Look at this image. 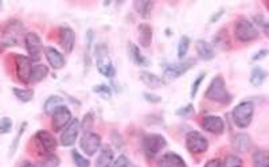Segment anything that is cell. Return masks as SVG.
<instances>
[{
	"label": "cell",
	"instance_id": "7c38bea8",
	"mask_svg": "<svg viewBox=\"0 0 269 167\" xmlns=\"http://www.w3.org/2000/svg\"><path fill=\"white\" fill-rule=\"evenodd\" d=\"M32 64L29 57L25 56H18L16 57V74L19 81L23 84H30V77H31V69H32Z\"/></svg>",
	"mask_w": 269,
	"mask_h": 167
},
{
	"label": "cell",
	"instance_id": "9c48e42d",
	"mask_svg": "<svg viewBox=\"0 0 269 167\" xmlns=\"http://www.w3.org/2000/svg\"><path fill=\"white\" fill-rule=\"evenodd\" d=\"M73 120V116H71V112L69 111V108H66V105L58 108L53 115H51V126H53V130L56 132H60L62 130H65L69 124Z\"/></svg>",
	"mask_w": 269,
	"mask_h": 167
},
{
	"label": "cell",
	"instance_id": "836d02e7",
	"mask_svg": "<svg viewBox=\"0 0 269 167\" xmlns=\"http://www.w3.org/2000/svg\"><path fill=\"white\" fill-rule=\"evenodd\" d=\"M71 157H73V161H74L77 167H90V162L85 157H82L81 154L76 151V150L71 151Z\"/></svg>",
	"mask_w": 269,
	"mask_h": 167
},
{
	"label": "cell",
	"instance_id": "d590c367",
	"mask_svg": "<svg viewBox=\"0 0 269 167\" xmlns=\"http://www.w3.org/2000/svg\"><path fill=\"white\" fill-rule=\"evenodd\" d=\"M12 128V122H11L10 117H3L0 120V135H4V134H8Z\"/></svg>",
	"mask_w": 269,
	"mask_h": 167
},
{
	"label": "cell",
	"instance_id": "e0dca14e",
	"mask_svg": "<svg viewBox=\"0 0 269 167\" xmlns=\"http://www.w3.org/2000/svg\"><path fill=\"white\" fill-rule=\"evenodd\" d=\"M60 43L66 54H70L74 47V33L70 27H61L60 29Z\"/></svg>",
	"mask_w": 269,
	"mask_h": 167
},
{
	"label": "cell",
	"instance_id": "4dcf8cb0",
	"mask_svg": "<svg viewBox=\"0 0 269 167\" xmlns=\"http://www.w3.org/2000/svg\"><path fill=\"white\" fill-rule=\"evenodd\" d=\"M188 47H190V38L188 36H182L178 45V57L179 60H183L187 54Z\"/></svg>",
	"mask_w": 269,
	"mask_h": 167
},
{
	"label": "cell",
	"instance_id": "8fae6325",
	"mask_svg": "<svg viewBox=\"0 0 269 167\" xmlns=\"http://www.w3.org/2000/svg\"><path fill=\"white\" fill-rule=\"evenodd\" d=\"M80 146H81L82 151L85 152L87 155L91 157L94 155L100 147H101V136L97 135L94 132H88V134H84L80 140Z\"/></svg>",
	"mask_w": 269,
	"mask_h": 167
},
{
	"label": "cell",
	"instance_id": "b9f144b4",
	"mask_svg": "<svg viewBox=\"0 0 269 167\" xmlns=\"http://www.w3.org/2000/svg\"><path fill=\"white\" fill-rule=\"evenodd\" d=\"M254 21H259V22H256V23L261 26V27L264 29V31L268 30V22H267V19H265V18H263L261 15H256L254 16Z\"/></svg>",
	"mask_w": 269,
	"mask_h": 167
},
{
	"label": "cell",
	"instance_id": "9a60e30c",
	"mask_svg": "<svg viewBox=\"0 0 269 167\" xmlns=\"http://www.w3.org/2000/svg\"><path fill=\"white\" fill-rule=\"evenodd\" d=\"M193 60H188V61L179 62V64H171L164 67V76H167L168 78H179L183 76L186 71L193 66Z\"/></svg>",
	"mask_w": 269,
	"mask_h": 167
},
{
	"label": "cell",
	"instance_id": "ab89813d",
	"mask_svg": "<svg viewBox=\"0 0 269 167\" xmlns=\"http://www.w3.org/2000/svg\"><path fill=\"white\" fill-rule=\"evenodd\" d=\"M128 166H129V161H128V158L124 157V155H120L117 159H115L112 165V167H128Z\"/></svg>",
	"mask_w": 269,
	"mask_h": 167
},
{
	"label": "cell",
	"instance_id": "ba28073f",
	"mask_svg": "<svg viewBox=\"0 0 269 167\" xmlns=\"http://www.w3.org/2000/svg\"><path fill=\"white\" fill-rule=\"evenodd\" d=\"M186 148L191 154H197V155L203 154V152L208 151L209 148L208 139L203 136L201 132H188L187 136H186Z\"/></svg>",
	"mask_w": 269,
	"mask_h": 167
},
{
	"label": "cell",
	"instance_id": "52a82bcc",
	"mask_svg": "<svg viewBox=\"0 0 269 167\" xmlns=\"http://www.w3.org/2000/svg\"><path fill=\"white\" fill-rule=\"evenodd\" d=\"M23 31L25 27L19 21L10 22L3 33V43L5 46H16L23 39Z\"/></svg>",
	"mask_w": 269,
	"mask_h": 167
},
{
	"label": "cell",
	"instance_id": "74e56055",
	"mask_svg": "<svg viewBox=\"0 0 269 167\" xmlns=\"http://www.w3.org/2000/svg\"><path fill=\"white\" fill-rule=\"evenodd\" d=\"M205 76H206L205 73H201V74H199L198 78H197V80L194 81L193 86H191V97H193V99L195 96H197V93H198V89H199V85L202 84V81H203V78H205Z\"/></svg>",
	"mask_w": 269,
	"mask_h": 167
},
{
	"label": "cell",
	"instance_id": "ffe728a7",
	"mask_svg": "<svg viewBox=\"0 0 269 167\" xmlns=\"http://www.w3.org/2000/svg\"><path fill=\"white\" fill-rule=\"evenodd\" d=\"M113 161H115V154L112 148L109 146L102 147L101 152L96 161V167H112Z\"/></svg>",
	"mask_w": 269,
	"mask_h": 167
},
{
	"label": "cell",
	"instance_id": "4fadbf2b",
	"mask_svg": "<svg viewBox=\"0 0 269 167\" xmlns=\"http://www.w3.org/2000/svg\"><path fill=\"white\" fill-rule=\"evenodd\" d=\"M80 134V122L77 119H73L69 126L65 128V131L61 135V144L63 147H70L76 143L77 137Z\"/></svg>",
	"mask_w": 269,
	"mask_h": 167
},
{
	"label": "cell",
	"instance_id": "8d00e7d4",
	"mask_svg": "<svg viewBox=\"0 0 269 167\" xmlns=\"http://www.w3.org/2000/svg\"><path fill=\"white\" fill-rule=\"evenodd\" d=\"M93 91L96 92V93H98V95H101V96H104V99H109V97L112 96V93H111V89L108 88L107 85H97L93 88Z\"/></svg>",
	"mask_w": 269,
	"mask_h": 167
},
{
	"label": "cell",
	"instance_id": "e575fe53",
	"mask_svg": "<svg viewBox=\"0 0 269 167\" xmlns=\"http://www.w3.org/2000/svg\"><path fill=\"white\" fill-rule=\"evenodd\" d=\"M222 167H244V163H242V159L237 155H229L225 159Z\"/></svg>",
	"mask_w": 269,
	"mask_h": 167
},
{
	"label": "cell",
	"instance_id": "cb8c5ba5",
	"mask_svg": "<svg viewBox=\"0 0 269 167\" xmlns=\"http://www.w3.org/2000/svg\"><path fill=\"white\" fill-rule=\"evenodd\" d=\"M133 7L142 18H148L151 14V10H152L153 3L151 0H136L133 3Z\"/></svg>",
	"mask_w": 269,
	"mask_h": 167
},
{
	"label": "cell",
	"instance_id": "7402d4cb",
	"mask_svg": "<svg viewBox=\"0 0 269 167\" xmlns=\"http://www.w3.org/2000/svg\"><path fill=\"white\" fill-rule=\"evenodd\" d=\"M139 42L143 47H148L152 42V27L147 23L139 26Z\"/></svg>",
	"mask_w": 269,
	"mask_h": 167
},
{
	"label": "cell",
	"instance_id": "f35d334b",
	"mask_svg": "<svg viewBox=\"0 0 269 167\" xmlns=\"http://www.w3.org/2000/svg\"><path fill=\"white\" fill-rule=\"evenodd\" d=\"M91 42H93V31H88V49L87 54H85V61L88 62V65L90 64V49H91Z\"/></svg>",
	"mask_w": 269,
	"mask_h": 167
},
{
	"label": "cell",
	"instance_id": "f546056e",
	"mask_svg": "<svg viewBox=\"0 0 269 167\" xmlns=\"http://www.w3.org/2000/svg\"><path fill=\"white\" fill-rule=\"evenodd\" d=\"M60 166V159L54 155V154H51V155H47V157H43L41 162L38 163V166L36 167H58Z\"/></svg>",
	"mask_w": 269,
	"mask_h": 167
},
{
	"label": "cell",
	"instance_id": "7dc6e473",
	"mask_svg": "<svg viewBox=\"0 0 269 167\" xmlns=\"http://www.w3.org/2000/svg\"><path fill=\"white\" fill-rule=\"evenodd\" d=\"M3 49H4V47H3V45H0V53L3 51Z\"/></svg>",
	"mask_w": 269,
	"mask_h": 167
},
{
	"label": "cell",
	"instance_id": "4316f807",
	"mask_svg": "<svg viewBox=\"0 0 269 167\" xmlns=\"http://www.w3.org/2000/svg\"><path fill=\"white\" fill-rule=\"evenodd\" d=\"M267 76H268V73L263 69V67H254L252 73H250V84L253 86H260L264 84V81L267 80Z\"/></svg>",
	"mask_w": 269,
	"mask_h": 167
},
{
	"label": "cell",
	"instance_id": "484cf974",
	"mask_svg": "<svg viewBox=\"0 0 269 167\" xmlns=\"http://www.w3.org/2000/svg\"><path fill=\"white\" fill-rule=\"evenodd\" d=\"M129 56L132 58V61L139 66H148V60L140 53V49L136 45H133L129 42Z\"/></svg>",
	"mask_w": 269,
	"mask_h": 167
},
{
	"label": "cell",
	"instance_id": "ee69618b",
	"mask_svg": "<svg viewBox=\"0 0 269 167\" xmlns=\"http://www.w3.org/2000/svg\"><path fill=\"white\" fill-rule=\"evenodd\" d=\"M205 167H222V162L219 159H211L205 165Z\"/></svg>",
	"mask_w": 269,
	"mask_h": 167
},
{
	"label": "cell",
	"instance_id": "83f0119b",
	"mask_svg": "<svg viewBox=\"0 0 269 167\" xmlns=\"http://www.w3.org/2000/svg\"><path fill=\"white\" fill-rule=\"evenodd\" d=\"M254 167H268V154L265 150H257L253 154Z\"/></svg>",
	"mask_w": 269,
	"mask_h": 167
},
{
	"label": "cell",
	"instance_id": "5bb4252c",
	"mask_svg": "<svg viewBox=\"0 0 269 167\" xmlns=\"http://www.w3.org/2000/svg\"><path fill=\"white\" fill-rule=\"evenodd\" d=\"M202 128L214 135H221L225 132V123L219 116L209 115V116L203 117Z\"/></svg>",
	"mask_w": 269,
	"mask_h": 167
},
{
	"label": "cell",
	"instance_id": "7bdbcfd3",
	"mask_svg": "<svg viewBox=\"0 0 269 167\" xmlns=\"http://www.w3.org/2000/svg\"><path fill=\"white\" fill-rule=\"evenodd\" d=\"M144 99H146L147 101H151V102H160V101H162V97L156 96V95H151V93H144Z\"/></svg>",
	"mask_w": 269,
	"mask_h": 167
},
{
	"label": "cell",
	"instance_id": "7a4b0ae2",
	"mask_svg": "<svg viewBox=\"0 0 269 167\" xmlns=\"http://www.w3.org/2000/svg\"><path fill=\"white\" fill-rule=\"evenodd\" d=\"M254 113V105L252 101H242L232 112L233 122L239 128H248L252 123Z\"/></svg>",
	"mask_w": 269,
	"mask_h": 167
},
{
	"label": "cell",
	"instance_id": "44dd1931",
	"mask_svg": "<svg viewBox=\"0 0 269 167\" xmlns=\"http://www.w3.org/2000/svg\"><path fill=\"white\" fill-rule=\"evenodd\" d=\"M195 47H197V54H198V57L202 61H210V60H213L214 57H215L213 47H211V45L209 42L199 39Z\"/></svg>",
	"mask_w": 269,
	"mask_h": 167
},
{
	"label": "cell",
	"instance_id": "f6af8a7d",
	"mask_svg": "<svg viewBox=\"0 0 269 167\" xmlns=\"http://www.w3.org/2000/svg\"><path fill=\"white\" fill-rule=\"evenodd\" d=\"M268 54V50H261L260 53H257L256 56H253V61H259V60H263Z\"/></svg>",
	"mask_w": 269,
	"mask_h": 167
},
{
	"label": "cell",
	"instance_id": "1f68e13d",
	"mask_svg": "<svg viewBox=\"0 0 269 167\" xmlns=\"http://www.w3.org/2000/svg\"><path fill=\"white\" fill-rule=\"evenodd\" d=\"M249 146V137L246 135H237L234 139V147L239 150V151L244 152Z\"/></svg>",
	"mask_w": 269,
	"mask_h": 167
},
{
	"label": "cell",
	"instance_id": "603a6c76",
	"mask_svg": "<svg viewBox=\"0 0 269 167\" xmlns=\"http://www.w3.org/2000/svg\"><path fill=\"white\" fill-rule=\"evenodd\" d=\"M49 74V69L47 66L43 64H32V69H31V77H30V84L31 82H39L46 76Z\"/></svg>",
	"mask_w": 269,
	"mask_h": 167
},
{
	"label": "cell",
	"instance_id": "d6a6232c",
	"mask_svg": "<svg viewBox=\"0 0 269 167\" xmlns=\"http://www.w3.org/2000/svg\"><path fill=\"white\" fill-rule=\"evenodd\" d=\"M93 122H94V116H93V113H91V112H89V113H87V115L84 116V122H82V124H80V130H82L84 134L90 132Z\"/></svg>",
	"mask_w": 269,
	"mask_h": 167
},
{
	"label": "cell",
	"instance_id": "60d3db41",
	"mask_svg": "<svg viewBox=\"0 0 269 167\" xmlns=\"http://www.w3.org/2000/svg\"><path fill=\"white\" fill-rule=\"evenodd\" d=\"M193 112H194V106L191 105V104H188V105H186L184 108L178 109V111H177V115H179V116H187V115L193 113Z\"/></svg>",
	"mask_w": 269,
	"mask_h": 167
},
{
	"label": "cell",
	"instance_id": "6da1fadb",
	"mask_svg": "<svg viewBox=\"0 0 269 167\" xmlns=\"http://www.w3.org/2000/svg\"><path fill=\"white\" fill-rule=\"evenodd\" d=\"M205 97L210 101L219 102V104H229L232 101V95L226 89L224 78L221 76L213 78V81L210 82L208 91L205 93Z\"/></svg>",
	"mask_w": 269,
	"mask_h": 167
},
{
	"label": "cell",
	"instance_id": "d6986e66",
	"mask_svg": "<svg viewBox=\"0 0 269 167\" xmlns=\"http://www.w3.org/2000/svg\"><path fill=\"white\" fill-rule=\"evenodd\" d=\"M140 80H142L144 85H147L151 89H156V88H162V86L166 85V81L163 80L162 77L156 76L153 73H149V71H142L140 73Z\"/></svg>",
	"mask_w": 269,
	"mask_h": 167
},
{
	"label": "cell",
	"instance_id": "5b68a950",
	"mask_svg": "<svg viewBox=\"0 0 269 167\" xmlns=\"http://www.w3.org/2000/svg\"><path fill=\"white\" fill-rule=\"evenodd\" d=\"M34 142H35L36 150L39 151L41 155L43 157H47V155H51L54 154V151L57 150V139L50 132L47 131H38L34 136Z\"/></svg>",
	"mask_w": 269,
	"mask_h": 167
},
{
	"label": "cell",
	"instance_id": "277c9868",
	"mask_svg": "<svg viewBox=\"0 0 269 167\" xmlns=\"http://www.w3.org/2000/svg\"><path fill=\"white\" fill-rule=\"evenodd\" d=\"M234 35L239 39V42H244V43H248V42H252L254 39H257L260 35L259 30L254 27V25L248 19L245 18H241L239 21L236 22L234 25Z\"/></svg>",
	"mask_w": 269,
	"mask_h": 167
},
{
	"label": "cell",
	"instance_id": "8992f818",
	"mask_svg": "<svg viewBox=\"0 0 269 167\" xmlns=\"http://www.w3.org/2000/svg\"><path fill=\"white\" fill-rule=\"evenodd\" d=\"M167 142L162 135L157 134H149L143 139V150L148 159H153L163 148H166Z\"/></svg>",
	"mask_w": 269,
	"mask_h": 167
},
{
	"label": "cell",
	"instance_id": "2e32d148",
	"mask_svg": "<svg viewBox=\"0 0 269 167\" xmlns=\"http://www.w3.org/2000/svg\"><path fill=\"white\" fill-rule=\"evenodd\" d=\"M45 56L47 62H49V65L54 70H60V69H62L65 66V58L54 47H45Z\"/></svg>",
	"mask_w": 269,
	"mask_h": 167
},
{
	"label": "cell",
	"instance_id": "ac0fdd59",
	"mask_svg": "<svg viewBox=\"0 0 269 167\" xmlns=\"http://www.w3.org/2000/svg\"><path fill=\"white\" fill-rule=\"evenodd\" d=\"M157 167H187L186 162L182 157H179L178 154L168 152L162 155L157 161Z\"/></svg>",
	"mask_w": 269,
	"mask_h": 167
},
{
	"label": "cell",
	"instance_id": "f1b7e54d",
	"mask_svg": "<svg viewBox=\"0 0 269 167\" xmlns=\"http://www.w3.org/2000/svg\"><path fill=\"white\" fill-rule=\"evenodd\" d=\"M14 95L16 96L18 100H21L23 102H29L32 100V97H34V91L32 89H22V88H14Z\"/></svg>",
	"mask_w": 269,
	"mask_h": 167
},
{
	"label": "cell",
	"instance_id": "30bf717a",
	"mask_svg": "<svg viewBox=\"0 0 269 167\" xmlns=\"http://www.w3.org/2000/svg\"><path fill=\"white\" fill-rule=\"evenodd\" d=\"M25 45L29 53V58L31 61H38L41 58L42 51V41L35 33H26L25 35Z\"/></svg>",
	"mask_w": 269,
	"mask_h": 167
},
{
	"label": "cell",
	"instance_id": "d4e9b609",
	"mask_svg": "<svg viewBox=\"0 0 269 167\" xmlns=\"http://www.w3.org/2000/svg\"><path fill=\"white\" fill-rule=\"evenodd\" d=\"M65 105V100L60 96H51L49 97L45 102V112L49 113V115H53L54 112L61 108V106Z\"/></svg>",
	"mask_w": 269,
	"mask_h": 167
},
{
	"label": "cell",
	"instance_id": "3957f363",
	"mask_svg": "<svg viewBox=\"0 0 269 167\" xmlns=\"http://www.w3.org/2000/svg\"><path fill=\"white\" fill-rule=\"evenodd\" d=\"M97 62V69L101 73L102 76L108 77V78H112L116 74L115 70V66L112 64V60L109 57V51H108L107 46L105 45H98L96 47V53H94Z\"/></svg>",
	"mask_w": 269,
	"mask_h": 167
},
{
	"label": "cell",
	"instance_id": "bcb514c9",
	"mask_svg": "<svg viewBox=\"0 0 269 167\" xmlns=\"http://www.w3.org/2000/svg\"><path fill=\"white\" fill-rule=\"evenodd\" d=\"M23 167H36L34 163H31V162H26L25 165H23Z\"/></svg>",
	"mask_w": 269,
	"mask_h": 167
}]
</instances>
